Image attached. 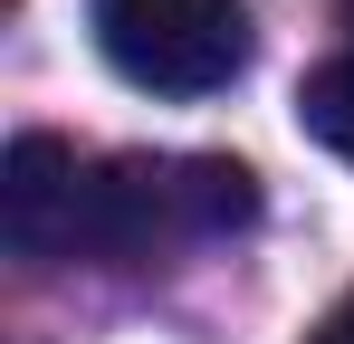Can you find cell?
Listing matches in <instances>:
<instances>
[{
	"mask_svg": "<svg viewBox=\"0 0 354 344\" xmlns=\"http://www.w3.org/2000/svg\"><path fill=\"white\" fill-rule=\"evenodd\" d=\"M249 220H259V172L230 163V153H86L77 258L153 268V258L230 239Z\"/></svg>",
	"mask_w": 354,
	"mask_h": 344,
	"instance_id": "obj_1",
	"label": "cell"
},
{
	"mask_svg": "<svg viewBox=\"0 0 354 344\" xmlns=\"http://www.w3.org/2000/svg\"><path fill=\"white\" fill-rule=\"evenodd\" d=\"M306 344H354V296H335V306L316 316V335H306Z\"/></svg>",
	"mask_w": 354,
	"mask_h": 344,
	"instance_id": "obj_5",
	"label": "cell"
},
{
	"mask_svg": "<svg viewBox=\"0 0 354 344\" xmlns=\"http://www.w3.org/2000/svg\"><path fill=\"white\" fill-rule=\"evenodd\" d=\"M96 48L144 96H211L249 67V10L239 0H86Z\"/></svg>",
	"mask_w": 354,
	"mask_h": 344,
	"instance_id": "obj_2",
	"label": "cell"
},
{
	"mask_svg": "<svg viewBox=\"0 0 354 344\" xmlns=\"http://www.w3.org/2000/svg\"><path fill=\"white\" fill-rule=\"evenodd\" d=\"M297 124H306L335 163H354V48L326 57V67H306V86H297Z\"/></svg>",
	"mask_w": 354,
	"mask_h": 344,
	"instance_id": "obj_4",
	"label": "cell"
},
{
	"mask_svg": "<svg viewBox=\"0 0 354 344\" xmlns=\"http://www.w3.org/2000/svg\"><path fill=\"white\" fill-rule=\"evenodd\" d=\"M77 191L86 153L67 134H19L0 153V239L19 258H77Z\"/></svg>",
	"mask_w": 354,
	"mask_h": 344,
	"instance_id": "obj_3",
	"label": "cell"
},
{
	"mask_svg": "<svg viewBox=\"0 0 354 344\" xmlns=\"http://www.w3.org/2000/svg\"><path fill=\"white\" fill-rule=\"evenodd\" d=\"M345 29H354V0H345Z\"/></svg>",
	"mask_w": 354,
	"mask_h": 344,
	"instance_id": "obj_6",
	"label": "cell"
}]
</instances>
